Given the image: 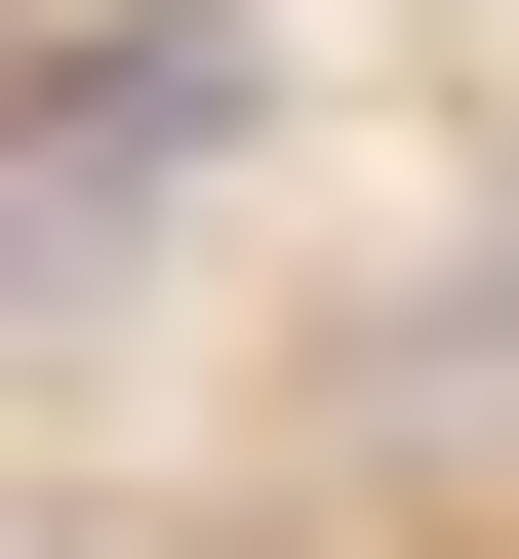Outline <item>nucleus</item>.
<instances>
[{
  "instance_id": "f257e3e1",
  "label": "nucleus",
  "mask_w": 519,
  "mask_h": 559,
  "mask_svg": "<svg viewBox=\"0 0 519 559\" xmlns=\"http://www.w3.org/2000/svg\"><path fill=\"white\" fill-rule=\"evenodd\" d=\"M240 120H280V40H240V0H81V40L0 81V320H81V280H120V200H200Z\"/></svg>"
}]
</instances>
